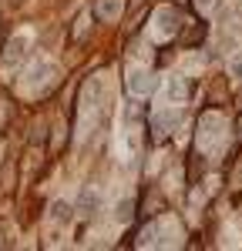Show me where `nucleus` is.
I'll list each match as a JSON object with an SVG mask.
<instances>
[{"instance_id": "2eb2a0df", "label": "nucleus", "mask_w": 242, "mask_h": 251, "mask_svg": "<svg viewBox=\"0 0 242 251\" xmlns=\"http://www.w3.org/2000/svg\"><path fill=\"white\" fill-rule=\"evenodd\" d=\"M195 3H199V7H212L215 0H195Z\"/></svg>"}, {"instance_id": "6e6552de", "label": "nucleus", "mask_w": 242, "mask_h": 251, "mask_svg": "<svg viewBox=\"0 0 242 251\" xmlns=\"http://www.w3.org/2000/svg\"><path fill=\"white\" fill-rule=\"evenodd\" d=\"M158 208H161V198H155V191H148L145 194V208H141V214L148 218V214H155Z\"/></svg>"}, {"instance_id": "9d476101", "label": "nucleus", "mask_w": 242, "mask_h": 251, "mask_svg": "<svg viewBox=\"0 0 242 251\" xmlns=\"http://www.w3.org/2000/svg\"><path fill=\"white\" fill-rule=\"evenodd\" d=\"M14 171H17V164H14V161H7V168H3V174H0L3 191H10V188H14Z\"/></svg>"}, {"instance_id": "dca6fc26", "label": "nucleus", "mask_w": 242, "mask_h": 251, "mask_svg": "<svg viewBox=\"0 0 242 251\" xmlns=\"http://www.w3.org/2000/svg\"><path fill=\"white\" fill-rule=\"evenodd\" d=\"M236 107H239V111H242V94H239V97H236Z\"/></svg>"}, {"instance_id": "4468645a", "label": "nucleus", "mask_w": 242, "mask_h": 251, "mask_svg": "<svg viewBox=\"0 0 242 251\" xmlns=\"http://www.w3.org/2000/svg\"><path fill=\"white\" fill-rule=\"evenodd\" d=\"M236 137L242 141V111H239V121H236Z\"/></svg>"}, {"instance_id": "9b49d317", "label": "nucleus", "mask_w": 242, "mask_h": 251, "mask_svg": "<svg viewBox=\"0 0 242 251\" xmlns=\"http://www.w3.org/2000/svg\"><path fill=\"white\" fill-rule=\"evenodd\" d=\"M135 218V204L131 201H121L118 204V221H131Z\"/></svg>"}, {"instance_id": "f8f14e48", "label": "nucleus", "mask_w": 242, "mask_h": 251, "mask_svg": "<svg viewBox=\"0 0 242 251\" xmlns=\"http://www.w3.org/2000/svg\"><path fill=\"white\" fill-rule=\"evenodd\" d=\"M172 97H175V100L188 97V80H175V84H172Z\"/></svg>"}, {"instance_id": "7ed1b4c3", "label": "nucleus", "mask_w": 242, "mask_h": 251, "mask_svg": "<svg viewBox=\"0 0 242 251\" xmlns=\"http://www.w3.org/2000/svg\"><path fill=\"white\" fill-rule=\"evenodd\" d=\"M179 124V117L175 114H158V117H151V141L158 144V141H165V137L172 134L168 127H175Z\"/></svg>"}, {"instance_id": "39448f33", "label": "nucleus", "mask_w": 242, "mask_h": 251, "mask_svg": "<svg viewBox=\"0 0 242 251\" xmlns=\"http://www.w3.org/2000/svg\"><path fill=\"white\" fill-rule=\"evenodd\" d=\"M115 14H118V0H98V3H94V17H115Z\"/></svg>"}, {"instance_id": "a211bd4d", "label": "nucleus", "mask_w": 242, "mask_h": 251, "mask_svg": "<svg viewBox=\"0 0 242 251\" xmlns=\"http://www.w3.org/2000/svg\"><path fill=\"white\" fill-rule=\"evenodd\" d=\"M179 3H185V0H179Z\"/></svg>"}, {"instance_id": "423d86ee", "label": "nucleus", "mask_w": 242, "mask_h": 251, "mask_svg": "<svg viewBox=\"0 0 242 251\" xmlns=\"http://www.w3.org/2000/svg\"><path fill=\"white\" fill-rule=\"evenodd\" d=\"M51 218L64 225V221L71 218V204H67V201H54V204H51Z\"/></svg>"}, {"instance_id": "f3484780", "label": "nucleus", "mask_w": 242, "mask_h": 251, "mask_svg": "<svg viewBox=\"0 0 242 251\" xmlns=\"http://www.w3.org/2000/svg\"><path fill=\"white\" fill-rule=\"evenodd\" d=\"M3 245H7V241H3V231H0V248H3Z\"/></svg>"}, {"instance_id": "ddd939ff", "label": "nucleus", "mask_w": 242, "mask_h": 251, "mask_svg": "<svg viewBox=\"0 0 242 251\" xmlns=\"http://www.w3.org/2000/svg\"><path fill=\"white\" fill-rule=\"evenodd\" d=\"M232 74H236V77H242V57L232 60Z\"/></svg>"}, {"instance_id": "0eeeda50", "label": "nucleus", "mask_w": 242, "mask_h": 251, "mask_svg": "<svg viewBox=\"0 0 242 251\" xmlns=\"http://www.w3.org/2000/svg\"><path fill=\"white\" fill-rule=\"evenodd\" d=\"M94 204H98V198H94L91 191H84V194L78 198V211H81V214H91V211H94Z\"/></svg>"}, {"instance_id": "20e7f679", "label": "nucleus", "mask_w": 242, "mask_h": 251, "mask_svg": "<svg viewBox=\"0 0 242 251\" xmlns=\"http://www.w3.org/2000/svg\"><path fill=\"white\" fill-rule=\"evenodd\" d=\"M128 87H131V91H141V94H148V91H151V87H155V80H151V74H131V77H128Z\"/></svg>"}, {"instance_id": "f03ea898", "label": "nucleus", "mask_w": 242, "mask_h": 251, "mask_svg": "<svg viewBox=\"0 0 242 251\" xmlns=\"http://www.w3.org/2000/svg\"><path fill=\"white\" fill-rule=\"evenodd\" d=\"M179 24H182V14L175 7H158V10H155V27H158L161 34H175Z\"/></svg>"}, {"instance_id": "f257e3e1", "label": "nucleus", "mask_w": 242, "mask_h": 251, "mask_svg": "<svg viewBox=\"0 0 242 251\" xmlns=\"http://www.w3.org/2000/svg\"><path fill=\"white\" fill-rule=\"evenodd\" d=\"M182 44L185 47H199L202 40H205V24L199 17H185V27H182Z\"/></svg>"}, {"instance_id": "1a4fd4ad", "label": "nucleus", "mask_w": 242, "mask_h": 251, "mask_svg": "<svg viewBox=\"0 0 242 251\" xmlns=\"http://www.w3.org/2000/svg\"><path fill=\"white\" fill-rule=\"evenodd\" d=\"M10 114H14V107H10V100H7V94H0V131L7 127V121H10Z\"/></svg>"}]
</instances>
